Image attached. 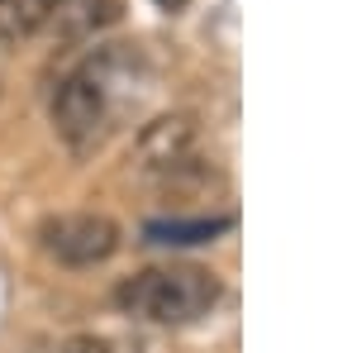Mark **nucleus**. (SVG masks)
<instances>
[{"label":"nucleus","instance_id":"3","mask_svg":"<svg viewBox=\"0 0 357 353\" xmlns=\"http://www.w3.org/2000/svg\"><path fill=\"white\" fill-rule=\"evenodd\" d=\"M43 244L67 268H96V263H105L114 248H119V224L110 215H96V210L62 215L43 229Z\"/></svg>","mask_w":357,"mask_h":353},{"label":"nucleus","instance_id":"1","mask_svg":"<svg viewBox=\"0 0 357 353\" xmlns=\"http://www.w3.org/2000/svg\"><path fill=\"white\" fill-rule=\"evenodd\" d=\"M220 277L210 268H195V263L138 272L134 282L119 287V305L143 320H158V325H195L220 305Z\"/></svg>","mask_w":357,"mask_h":353},{"label":"nucleus","instance_id":"2","mask_svg":"<svg viewBox=\"0 0 357 353\" xmlns=\"http://www.w3.org/2000/svg\"><path fill=\"white\" fill-rule=\"evenodd\" d=\"M105 120H110V82H105V67L91 62V67H82L77 77H67L57 86L53 124L72 148H86V143L100 138Z\"/></svg>","mask_w":357,"mask_h":353},{"label":"nucleus","instance_id":"4","mask_svg":"<svg viewBox=\"0 0 357 353\" xmlns=\"http://www.w3.org/2000/svg\"><path fill=\"white\" fill-rule=\"evenodd\" d=\"M195 148H200V129H195L191 115H162V120L143 124L134 158L153 177H176V172H186L195 163Z\"/></svg>","mask_w":357,"mask_h":353},{"label":"nucleus","instance_id":"7","mask_svg":"<svg viewBox=\"0 0 357 353\" xmlns=\"http://www.w3.org/2000/svg\"><path fill=\"white\" fill-rule=\"evenodd\" d=\"M62 353H114L105 339H96V334H77V339H67Z\"/></svg>","mask_w":357,"mask_h":353},{"label":"nucleus","instance_id":"6","mask_svg":"<svg viewBox=\"0 0 357 353\" xmlns=\"http://www.w3.org/2000/svg\"><path fill=\"white\" fill-rule=\"evenodd\" d=\"M229 229V219H195V224H148V234L158 244H195V239H210Z\"/></svg>","mask_w":357,"mask_h":353},{"label":"nucleus","instance_id":"5","mask_svg":"<svg viewBox=\"0 0 357 353\" xmlns=\"http://www.w3.org/2000/svg\"><path fill=\"white\" fill-rule=\"evenodd\" d=\"M57 0H0V48H20L53 20Z\"/></svg>","mask_w":357,"mask_h":353}]
</instances>
